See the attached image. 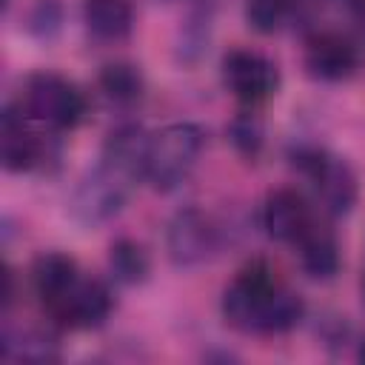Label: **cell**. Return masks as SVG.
<instances>
[{"label": "cell", "mask_w": 365, "mask_h": 365, "mask_svg": "<svg viewBox=\"0 0 365 365\" xmlns=\"http://www.w3.org/2000/svg\"><path fill=\"white\" fill-rule=\"evenodd\" d=\"M356 48L348 37L336 31H317L305 46V68L317 80H345L356 68Z\"/></svg>", "instance_id": "9"}, {"label": "cell", "mask_w": 365, "mask_h": 365, "mask_svg": "<svg viewBox=\"0 0 365 365\" xmlns=\"http://www.w3.org/2000/svg\"><path fill=\"white\" fill-rule=\"evenodd\" d=\"M302 314V297L279 285L265 262L245 265L222 294V317L242 334H285Z\"/></svg>", "instance_id": "1"}, {"label": "cell", "mask_w": 365, "mask_h": 365, "mask_svg": "<svg viewBox=\"0 0 365 365\" xmlns=\"http://www.w3.org/2000/svg\"><path fill=\"white\" fill-rule=\"evenodd\" d=\"M11 348H17V359H31V362H46V359H54L57 351H54V342L43 334H23L20 342H11L6 336V345H3V354H9Z\"/></svg>", "instance_id": "20"}, {"label": "cell", "mask_w": 365, "mask_h": 365, "mask_svg": "<svg viewBox=\"0 0 365 365\" xmlns=\"http://www.w3.org/2000/svg\"><path fill=\"white\" fill-rule=\"evenodd\" d=\"M362 297H365V279H362Z\"/></svg>", "instance_id": "23"}, {"label": "cell", "mask_w": 365, "mask_h": 365, "mask_svg": "<svg viewBox=\"0 0 365 365\" xmlns=\"http://www.w3.org/2000/svg\"><path fill=\"white\" fill-rule=\"evenodd\" d=\"M48 314L66 328H97L111 314V291L100 279H77Z\"/></svg>", "instance_id": "8"}, {"label": "cell", "mask_w": 365, "mask_h": 365, "mask_svg": "<svg viewBox=\"0 0 365 365\" xmlns=\"http://www.w3.org/2000/svg\"><path fill=\"white\" fill-rule=\"evenodd\" d=\"M299 3L302 0H248L245 3V20L254 31L271 34L297 11Z\"/></svg>", "instance_id": "18"}, {"label": "cell", "mask_w": 365, "mask_h": 365, "mask_svg": "<svg viewBox=\"0 0 365 365\" xmlns=\"http://www.w3.org/2000/svg\"><path fill=\"white\" fill-rule=\"evenodd\" d=\"M311 208L305 205L302 194L294 188H277L265 197L262 205V228L277 242H297L305 228L311 225Z\"/></svg>", "instance_id": "10"}, {"label": "cell", "mask_w": 365, "mask_h": 365, "mask_svg": "<svg viewBox=\"0 0 365 365\" xmlns=\"http://www.w3.org/2000/svg\"><path fill=\"white\" fill-rule=\"evenodd\" d=\"M100 88L111 103H137L143 97V74L131 63H108L100 71Z\"/></svg>", "instance_id": "17"}, {"label": "cell", "mask_w": 365, "mask_h": 365, "mask_svg": "<svg viewBox=\"0 0 365 365\" xmlns=\"http://www.w3.org/2000/svg\"><path fill=\"white\" fill-rule=\"evenodd\" d=\"M148 268H151L148 254L137 240L123 237V240L111 242V248H108V271H111V277L117 282L140 285L148 277Z\"/></svg>", "instance_id": "16"}, {"label": "cell", "mask_w": 365, "mask_h": 365, "mask_svg": "<svg viewBox=\"0 0 365 365\" xmlns=\"http://www.w3.org/2000/svg\"><path fill=\"white\" fill-rule=\"evenodd\" d=\"M148 145H151V134H145L143 125H134V123L120 125L108 134L100 163H106L108 168H114L123 177H128L131 182H137L145 177Z\"/></svg>", "instance_id": "11"}, {"label": "cell", "mask_w": 365, "mask_h": 365, "mask_svg": "<svg viewBox=\"0 0 365 365\" xmlns=\"http://www.w3.org/2000/svg\"><path fill=\"white\" fill-rule=\"evenodd\" d=\"M228 134H231V143L240 154H245V157L259 154V148H262V123L257 120V114L242 111L240 117H234Z\"/></svg>", "instance_id": "19"}, {"label": "cell", "mask_w": 365, "mask_h": 365, "mask_svg": "<svg viewBox=\"0 0 365 365\" xmlns=\"http://www.w3.org/2000/svg\"><path fill=\"white\" fill-rule=\"evenodd\" d=\"M359 362H365V342H362V348H359Z\"/></svg>", "instance_id": "22"}, {"label": "cell", "mask_w": 365, "mask_h": 365, "mask_svg": "<svg viewBox=\"0 0 365 365\" xmlns=\"http://www.w3.org/2000/svg\"><path fill=\"white\" fill-rule=\"evenodd\" d=\"M86 26L100 40H120L131 31L134 6L131 0H86L83 3Z\"/></svg>", "instance_id": "15"}, {"label": "cell", "mask_w": 365, "mask_h": 365, "mask_svg": "<svg viewBox=\"0 0 365 365\" xmlns=\"http://www.w3.org/2000/svg\"><path fill=\"white\" fill-rule=\"evenodd\" d=\"M77 262L60 251H48L43 257L34 259L31 268V285L37 291V297L43 299V305H54L74 282H77Z\"/></svg>", "instance_id": "14"}, {"label": "cell", "mask_w": 365, "mask_h": 365, "mask_svg": "<svg viewBox=\"0 0 365 365\" xmlns=\"http://www.w3.org/2000/svg\"><path fill=\"white\" fill-rule=\"evenodd\" d=\"M348 9H351V14H354L356 26L365 31V0H348Z\"/></svg>", "instance_id": "21"}, {"label": "cell", "mask_w": 365, "mask_h": 365, "mask_svg": "<svg viewBox=\"0 0 365 365\" xmlns=\"http://www.w3.org/2000/svg\"><path fill=\"white\" fill-rule=\"evenodd\" d=\"M165 248L174 265L180 268L200 265L217 248V228L200 208L177 211L165 228Z\"/></svg>", "instance_id": "7"}, {"label": "cell", "mask_w": 365, "mask_h": 365, "mask_svg": "<svg viewBox=\"0 0 365 365\" xmlns=\"http://www.w3.org/2000/svg\"><path fill=\"white\" fill-rule=\"evenodd\" d=\"M205 145V134L194 123H174L151 134L145 180L157 191H174L188 180Z\"/></svg>", "instance_id": "2"}, {"label": "cell", "mask_w": 365, "mask_h": 365, "mask_svg": "<svg viewBox=\"0 0 365 365\" xmlns=\"http://www.w3.org/2000/svg\"><path fill=\"white\" fill-rule=\"evenodd\" d=\"M26 114L48 128H74L86 114V97L60 74L40 71L26 83Z\"/></svg>", "instance_id": "3"}, {"label": "cell", "mask_w": 365, "mask_h": 365, "mask_svg": "<svg viewBox=\"0 0 365 365\" xmlns=\"http://www.w3.org/2000/svg\"><path fill=\"white\" fill-rule=\"evenodd\" d=\"M299 168L311 177L314 191L331 217H342L354 208L356 174L345 160L331 157L325 151H299Z\"/></svg>", "instance_id": "4"}, {"label": "cell", "mask_w": 365, "mask_h": 365, "mask_svg": "<svg viewBox=\"0 0 365 365\" xmlns=\"http://www.w3.org/2000/svg\"><path fill=\"white\" fill-rule=\"evenodd\" d=\"M131 185L134 182L128 177H123L120 171L100 163L94 171H88L80 180V185L74 191V200H71V211L83 225L106 222L108 217H114L123 208Z\"/></svg>", "instance_id": "5"}, {"label": "cell", "mask_w": 365, "mask_h": 365, "mask_svg": "<svg viewBox=\"0 0 365 365\" xmlns=\"http://www.w3.org/2000/svg\"><path fill=\"white\" fill-rule=\"evenodd\" d=\"M0 160L9 171H29L40 160V140L23 125V114L6 108L0 123Z\"/></svg>", "instance_id": "13"}, {"label": "cell", "mask_w": 365, "mask_h": 365, "mask_svg": "<svg viewBox=\"0 0 365 365\" xmlns=\"http://www.w3.org/2000/svg\"><path fill=\"white\" fill-rule=\"evenodd\" d=\"M222 80L228 91L245 106L265 103L279 83L274 63L248 48H234L222 57Z\"/></svg>", "instance_id": "6"}, {"label": "cell", "mask_w": 365, "mask_h": 365, "mask_svg": "<svg viewBox=\"0 0 365 365\" xmlns=\"http://www.w3.org/2000/svg\"><path fill=\"white\" fill-rule=\"evenodd\" d=\"M294 245L299 248V265L308 277L331 279L339 271V245H336V237L325 225L311 222Z\"/></svg>", "instance_id": "12"}]
</instances>
